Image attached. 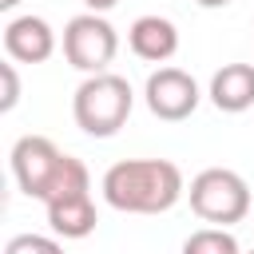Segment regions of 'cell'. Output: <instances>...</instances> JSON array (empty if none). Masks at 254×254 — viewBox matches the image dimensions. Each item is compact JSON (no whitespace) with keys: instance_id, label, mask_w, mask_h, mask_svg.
Segmentation results:
<instances>
[{"instance_id":"cell-6","label":"cell","mask_w":254,"mask_h":254,"mask_svg":"<svg viewBox=\"0 0 254 254\" xmlns=\"http://www.w3.org/2000/svg\"><path fill=\"white\" fill-rule=\"evenodd\" d=\"M143 99H147V111L163 123H183L194 115L202 91L194 83L190 71L183 67H159L147 75V87H143Z\"/></svg>"},{"instance_id":"cell-10","label":"cell","mask_w":254,"mask_h":254,"mask_svg":"<svg viewBox=\"0 0 254 254\" xmlns=\"http://www.w3.org/2000/svg\"><path fill=\"white\" fill-rule=\"evenodd\" d=\"M48 210V226L52 234L60 238H87L99 222L95 214V202H91V190H75V194H60L52 202H44Z\"/></svg>"},{"instance_id":"cell-7","label":"cell","mask_w":254,"mask_h":254,"mask_svg":"<svg viewBox=\"0 0 254 254\" xmlns=\"http://www.w3.org/2000/svg\"><path fill=\"white\" fill-rule=\"evenodd\" d=\"M4 52L12 64H44L56 52V32L44 16H16L4 24Z\"/></svg>"},{"instance_id":"cell-13","label":"cell","mask_w":254,"mask_h":254,"mask_svg":"<svg viewBox=\"0 0 254 254\" xmlns=\"http://www.w3.org/2000/svg\"><path fill=\"white\" fill-rule=\"evenodd\" d=\"M0 79H4V95H0V111H12L20 103V79H16V64H0Z\"/></svg>"},{"instance_id":"cell-8","label":"cell","mask_w":254,"mask_h":254,"mask_svg":"<svg viewBox=\"0 0 254 254\" xmlns=\"http://www.w3.org/2000/svg\"><path fill=\"white\" fill-rule=\"evenodd\" d=\"M210 103L226 115H242L254 107V64H222L210 75Z\"/></svg>"},{"instance_id":"cell-9","label":"cell","mask_w":254,"mask_h":254,"mask_svg":"<svg viewBox=\"0 0 254 254\" xmlns=\"http://www.w3.org/2000/svg\"><path fill=\"white\" fill-rule=\"evenodd\" d=\"M127 44L139 60L147 64H167L175 52H179V28L167 20V16H139L131 28H127Z\"/></svg>"},{"instance_id":"cell-15","label":"cell","mask_w":254,"mask_h":254,"mask_svg":"<svg viewBox=\"0 0 254 254\" xmlns=\"http://www.w3.org/2000/svg\"><path fill=\"white\" fill-rule=\"evenodd\" d=\"M198 8H226V4H234V0H194Z\"/></svg>"},{"instance_id":"cell-12","label":"cell","mask_w":254,"mask_h":254,"mask_svg":"<svg viewBox=\"0 0 254 254\" xmlns=\"http://www.w3.org/2000/svg\"><path fill=\"white\" fill-rule=\"evenodd\" d=\"M4 254H64V246L48 234H16V238H8Z\"/></svg>"},{"instance_id":"cell-4","label":"cell","mask_w":254,"mask_h":254,"mask_svg":"<svg viewBox=\"0 0 254 254\" xmlns=\"http://www.w3.org/2000/svg\"><path fill=\"white\" fill-rule=\"evenodd\" d=\"M67 159H71V155H64L48 135H20V139L12 143V155H8L16 187H20L28 198H40V202H48L52 190L60 187Z\"/></svg>"},{"instance_id":"cell-17","label":"cell","mask_w":254,"mask_h":254,"mask_svg":"<svg viewBox=\"0 0 254 254\" xmlns=\"http://www.w3.org/2000/svg\"><path fill=\"white\" fill-rule=\"evenodd\" d=\"M250 254H254V250H250Z\"/></svg>"},{"instance_id":"cell-16","label":"cell","mask_w":254,"mask_h":254,"mask_svg":"<svg viewBox=\"0 0 254 254\" xmlns=\"http://www.w3.org/2000/svg\"><path fill=\"white\" fill-rule=\"evenodd\" d=\"M16 4H20V0H0V12H12Z\"/></svg>"},{"instance_id":"cell-1","label":"cell","mask_w":254,"mask_h":254,"mask_svg":"<svg viewBox=\"0 0 254 254\" xmlns=\"http://www.w3.org/2000/svg\"><path fill=\"white\" fill-rule=\"evenodd\" d=\"M183 190V171L171 159H123L103 175V198L123 214H163Z\"/></svg>"},{"instance_id":"cell-2","label":"cell","mask_w":254,"mask_h":254,"mask_svg":"<svg viewBox=\"0 0 254 254\" xmlns=\"http://www.w3.org/2000/svg\"><path fill=\"white\" fill-rule=\"evenodd\" d=\"M135 107V91L123 75L115 71H99V75H87L75 95H71V115H75V127L91 139H111L127 115Z\"/></svg>"},{"instance_id":"cell-14","label":"cell","mask_w":254,"mask_h":254,"mask_svg":"<svg viewBox=\"0 0 254 254\" xmlns=\"http://www.w3.org/2000/svg\"><path fill=\"white\" fill-rule=\"evenodd\" d=\"M115 4H119V0H83V8H87V12H95V16H103V12H111Z\"/></svg>"},{"instance_id":"cell-11","label":"cell","mask_w":254,"mask_h":254,"mask_svg":"<svg viewBox=\"0 0 254 254\" xmlns=\"http://www.w3.org/2000/svg\"><path fill=\"white\" fill-rule=\"evenodd\" d=\"M183 254H242V250L226 226H202L183 242Z\"/></svg>"},{"instance_id":"cell-3","label":"cell","mask_w":254,"mask_h":254,"mask_svg":"<svg viewBox=\"0 0 254 254\" xmlns=\"http://www.w3.org/2000/svg\"><path fill=\"white\" fill-rule=\"evenodd\" d=\"M190 210L210 226H234L250 214V187L230 167H206L190 179Z\"/></svg>"},{"instance_id":"cell-5","label":"cell","mask_w":254,"mask_h":254,"mask_svg":"<svg viewBox=\"0 0 254 254\" xmlns=\"http://www.w3.org/2000/svg\"><path fill=\"white\" fill-rule=\"evenodd\" d=\"M119 52V32L95 16V12H79L64 24V60L83 71V75H99L107 71V64L115 60Z\"/></svg>"}]
</instances>
